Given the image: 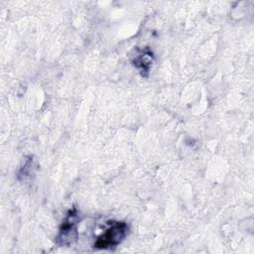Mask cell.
Returning <instances> with one entry per match:
<instances>
[{
  "mask_svg": "<svg viewBox=\"0 0 254 254\" xmlns=\"http://www.w3.org/2000/svg\"><path fill=\"white\" fill-rule=\"evenodd\" d=\"M128 224L121 220L107 221V227L93 244L95 249H110L119 245L128 233Z\"/></svg>",
  "mask_w": 254,
  "mask_h": 254,
  "instance_id": "cell-1",
  "label": "cell"
},
{
  "mask_svg": "<svg viewBox=\"0 0 254 254\" xmlns=\"http://www.w3.org/2000/svg\"><path fill=\"white\" fill-rule=\"evenodd\" d=\"M79 212L77 208L73 206L66 212L59 228V233L55 239L56 244L59 246H69L73 244L78 238L77 224L79 223Z\"/></svg>",
  "mask_w": 254,
  "mask_h": 254,
  "instance_id": "cell-2",
  "label": "cell"
},
{
  "mask_svg": "<svg viewBox=\"0 0 254 254\" xmlns=\"http://www.w3.org/2000/svg\"><path fill=\"white\" fill-rule=\"evenodd\" d=\"M130 59L132 64L138 69L140 74L144 77H147L154 64L153 52L148 47L143 49L136 47L133 50Z\"/></svg>",
  "mask_w": 254,
  "mask_h": 254,
  "instance_id": "cell-3",
  "label": "cell"
}]
</instances>
